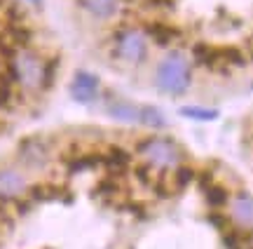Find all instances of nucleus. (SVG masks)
<instances>
[{"instance_id":"f257e3e1","label":"nucleus","mask_w":253,"mask_h":249,"mask_svg":"<svg viewBox=\"0 0 253 249\" xmlns=\"http://www.w3.org/2000/svg\"><path fill=\"white\" fill-rule=\"evenodd\" d=\"M54 66L56 61H47L38 54L36 50L24 47V50H14L7 56V75L12 83H17L21 90L28 92H38V90H47L52 80H54Z\"/></svg>"},{"instance_id":"f03ea898","label":"nucleus","mask_w":253,"mask_h":249,"mask_svg":"<svg viewBox=\"0 0 253 249\" xmlns=\"http://www.w3.org/2000/svg\"><path fill=\"white\" fill-rule=\"evenodd\" d=\"M192 85V64L183 52H171L155 68V87L169 97H181Z\"/></svg>"},{"instance_id":"7ed1b4c3","label":"nucleus","mask_w":253,"mask_h":249,"mask_svg":"<svg viewBox=\"0 0 253 249\" xmlns=\"http://www.w3.org/2000/svg\"><path fill=\"white\" fill-rule=\"evenodd\" d=\"M136 153L145 162V167H150L160 174L181 167L183 162V148L169 137H157V134L141 139L136 146Z\"/></svg>"},{"instance_id":"20e7f679","label":"nucleus","mask_w":253,"mask_h":249,"mask_svg":"<svg viewBox=\"0 0 253 249\" xmlns=\"http://www.w3.org/2000/svg\"><path fill=\"white\" fill-rule=\"evenodd\" d=\"M148 40L143 28L138 26H122L113 36V52L125 64H141L148 56Z\"/></svg>"},{"instance_id":"39448f33","label":"nucleus","mask_w":253,"mask_h":249,"mask_svg":"<svg viewBox=\"0 0 253 249\" xmlns=\"http://www.w3.org/2000/svg\"><path fill=\"white\" fill-rule=\"evenodd\" d=\"M28 179L17 167H0V202H17L28 193Z\"/></svg>"},{"instance_id":"423d86ee","label":"nucleus","mask_w":253,"mask_h":249,"mask_svg":"<svg viewBox=\"0 0 253 249\" xmlns=\"http://www.w3.org/2000/svg\"><path fill=\"white\" fill-rule=\"evenodd\" d=\"M17 155L26 167L40 169V167L47 165V160H49V141L42 137H28L19 144Z\"/></svg>"},{"instance_id":"0eeeda50","label":"nucleus","mask_w":253,"mask_h":249,"mask_svg":"<svg viewBox=\"0 0 253 249\" xmlns=\"http://www.w3.org/2000/svg\"><path fill=\"white\" fill-rule=\"evenodd\" d=\"M230 221L235 223L237 231L253 233V195L251 193H237L230 198Z\"/></svg>"},{"instance_id":"6e6552de","label":"nucleus","mask_w":253,"mask_h":249,"mask_svg":"<svg viewBox=\"0 0 253 249\" xmlns=\"http://www.w3.org/2000/svg\"><path fill=\"white\" fill-rule=\"evenodd\" d=\"M71 97L75 101L80 103H91L99 99V90H101V83L99 78L94 73H87V71H78V73L73 75L71 80Z\"/></svg>"},{"instance_id":"1a4fd4ad","label":"nucleus","mask_w":253,"mask_h":249,"mask_svg":"<svg viewBox=\"0 0 253 249\" xmlns=\"http://www.w3.org/2000/svg\"><path fill=\"white\" fill-rule=\"evenodd\" d=\"M78 5L96 19H113L122 9V0H78Z\"/></svg>"},{"instance_id":"9d476101","label":"nucleus","mask_w":253,"mask_h":249,"mask_svg":"<svg viewBox=\"0 0 253 249\" xmlns=\"http://www.w3.org/2000/svg\"><path fill=\"white\" fill-rule=\"evenodd\" d=\"M106 113H108L113 120L126 122V125L138 122V106H134V103H129V101H122V99H110L106 103Z\"/></svg>"},{"instance_id":"9b49d317","label":"nucleus","mask_w":253,"mask_h":249,"mask_svg":"<svg viewBox=\"0 0 253 249\" xmlns=\"http://www.w3.org/2000/svg\"><path fill=\"white\" fill-rule=\"evenodd\" d=\"M145 36L153 38L157 45H169V43H173V40H178L181 38V31L176 26H171V24H167V21H153V24H148V26L143 28Z\"/></svg>"},{"instance_id":"f8f14e48","label":"nucleus","mask_w":253,"mask_h":249,"mask_svg":"<svg viewBox=\"0 0 253 249\" xmlns=\"http://www.w3.org/2000/svg\"><path fill=\"white\" fill-rule=\"evenodd\" d=\"M101 165L106 167L108 172L118 174V172H122V169L129 167V153L120 146H110L101 153Z\"/></svg>"},{"instance_id":"ddd939ff","label":"nucleus","mask_w":253,"mask_h":249,"mask_svg":"<svg viewBox=\"0 0 253 249\" xmlns=\"http://www.w3.org/2000/svg\"><path fill=\"white\" fill-rule=\"evenodd\" d=\"M138 122L143 127H150V129H162L167 125V118L162 115L160 108L155 106H138Z\"/></svg>"},{"instance_id":"4468645a","label":"nucleus","mask_w":253,"mask_h":249,"mask_svg":"<svg viewBox=\"0 0 253 249\" xmlns=\"http://www.w3.org/2000/svg\"><path fill=\"white\" fill-rule=\"evenodd\" d=\"M202 193H204V198H207L209 207H213V209H220V207H225V204L230 202L227 191L218 184H207L204 188H202Z\"/></svg>"},{"instance_id":"2eb2a0df","label":"nucleus","mask_w":253,"mask_h":249,"mask_svg":"<svg viewBox=\"0 0 253 249\" xmlns=\"http://www.w3.org/2000/svg\"><path fill=\"white\" fill-rule=\"evenodd\" d=\"M181 115L185 118H192V120H202V122H211L218 118L216 108H202V106H183Z\"/></svg>"},{"instance_id":"dca6fc26","label":"nucleus","mask_w":253,"mask_h":249,"mask_svg":"<svg viewBox=\"0 0 253 249\" xmlns=\"http://www.w3.org/2000/svg\"><path fill=\"white\" fill-rule=\"evenodd\" d=\"M14 99V90H12V80L9 75H0V108H7L9 103Z\"/></svg>"},{"instance_id":"f3484780","label":"nucleus","mask_w":253,"mask_h":249,"mask_svg":"<svg viewBox=\"0 0 253 249\" xmlns=\"http://www.w3.org/2000/svg\"><path fill=\"white\" fill-rule=\"evenodd\" d=\"M192 179H195V172H192V167H176V188H183V186H188Z\"/></svg>"},{"instance_id":"a211bd4d","label":"nucleus","mask_w":253,"mask_h":249,"mask_svg":"<svg viewBox=\"0 0 253 249\" xmlns=\"http://www.w3.org/2000/svg\"><path fill=\"white\" fill-rule=\"evenodd\" d=\"M249 50H251V56H253V36L249 38Z\"/></svg>"},{"instance_id":"6ab92c4d","label":"nucleus","mask_w":253,"mask_h":249,"mask_svg":"<svg viewBox=\"0 0 253 249\" xmlns=\"http://www.w3.org/2000/svg\"><path fill=\"white\" fill-rule=\"evenodd\" d=\"M28 2H33V5H40V2H42V0H28Z\"/></svg>"}]
</instances>
